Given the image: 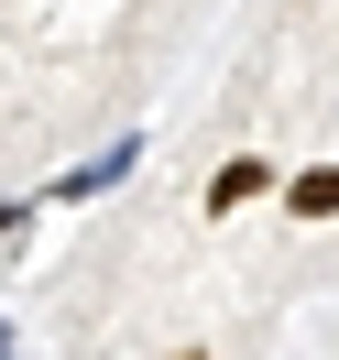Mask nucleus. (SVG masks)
<instances>
[{"label":"nucleus","mask_w":339,"mask_h":360,"mask_svg":"<svg viewBox=\"0 0 339 360\" xmlns=\"http://www.w3.org/2000/svg\"><path fill=\"white\" fill-rule=\"evenodd\" d=\"M263 186H273V164H252V153H241V164H230L219 186H208V207H219V219H230V207H252V197H263Z\"/></svg>","instance_id":"1"},{"label":"nucleus","mask_w":339,"mask_h":360,"mask_svg":"<svg viewBox=\"0 0 339 360\" xmlns=\"http://www.w3.org/2000/svg\"><path fill=\"white\" fill-rule=\"evenodd\" d=\"M285 207H295V219H339V175H328V164H317V175H295Z\"/></svg>","instance_id":"2"}]
</instances>
